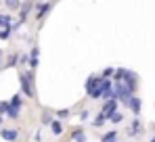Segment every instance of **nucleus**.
<instances>
[{"mask_svg": "<svg viewBox=\"0 0 155 142\" xmlns=\"http://www.w3.org/2000/svg\"><path fill=\"white\" fill-rule=\"evenodd\" d=\"M99 84H101V77H97V75H90V77L86 79V84H84L86 94L90 96L92 100H97V98H101V96H103L101 88H99Z\"/></svg>", "mask_w": 155, "mask_h": 142, "instance_id": "obj_1", "label": "nucleus"}, {"mask_svg": "<svg viewBox=\"0 0 155 142\" xmlns=\"http://www.w3.org/2000/svg\"><path fill=\"white\" fill-rule=\"evenodd\" d=\"M19 82H21V92L25 96H36L34 90V73L27 71V73H19Z\"/></svg>", "mask_w": 155, "mask_h": 142, "instance_id": "obj_2", "label": "nucleus"}, {"mask_svg": "<svg viewBox=\"0 0 155 142\" xmlns=\"http://www.w3.org/2000/svg\"><path fill=\"white\" fill-rule=\"evenodd\" d=\"M117 111V100H107L103 107H101V111H99V115L103 119H109L113 113Z\"/></svg>", "mask_w": 155, "mask_h": 142, "instance_id": "obj_3", "label": "nucleus"}, {"mask_svg": "<svg viewBox=\"0 0 155 142\" xmlns=\"http://www.w3.org/2000/svg\"><path fill=\"white\" fill-rule=\"evenodd\" d=\"M122 84H124V86L128 88L130 94H134V92H136V86H138V75H136V73H132V71H128Z\"/></svg>", "mask_w": 155, "mask_h": 142, "instance_id": "obj_4", "label": "nucleus"}, {"mask_svg": "<svg viewBox=\"0 0 155 142\" xmlns=\"http://www.w3.org/2000/svg\"><path fill=\"white\" fill-rule=\"evenodd\" d=\"M143 130H145V127H143V121L134 117V119H132V123H130V127H128V136H130V138L140 136V134H143Z\"/></svg>", "mask_w": 155, "mask_h": 142, "instance_id": "obj_5", "label": "nucleus"}, {"mask_svg": "<svg viewBox=\"0 0 155 142\" xmlns=\"http://www.w3.org/2000/svg\"><path fill=\"white\" fill-rule=\"evenodd\" d=\"M48 11H52L51 2H38V4H36V19H44Z\"/></svg>", "mask_w": 155, "mask_h": 142, "instance_id": "obj_6", "label": "nucleus"}, {"mask_svg": "<svg viewBox=\"0 0 155 142\" xmlns=\"http://www.w3.org/2000/svg\"><path fill=\"white\" fill-rule=\"evenodd\" d=\"M0 136H2V140H6V142H15L17 138H19V130H15V127H6V130L0 132Z\"/></svg>", "mask_w": 155, "mask_h": 142, "instance_id": "obj_7", "label": "nucleus"}, {"mask_svg": "<svg viewBox=\"0 0 155 142\" xmlns=\"http://www.w3.org/2000/svg\"><path fill=\"white\" fill-rule=\"evenodd\" d=\"M38 54H40V48L34 46V48H31V52H29V56H27V65H29L31 69L38 67Z\"/></svg>", "mask_w": 155, "mask_h": 142, "instance_id": "obj_8", "label": "nucleus"}, {"mask_svg": "<svg viewBox=\"0 0 155 142\" xmlns=\"http://www.w3.org/2000/svg\"><path fill=\"white\" fill-rule=\"evenodd\" d=\"M126 107H130V111L134 113V115H138L140 113V98L134 94V96H130V100H128V105Z\"/></svg>", "mask_w": 155, "mask_h": 142, "instance_id": "obj_9", "label": "nucleus"}, {"mask_svg": "<svg viewBox=\"0 0 155 142\" xmlns=\"http://www.w3.org/2000/svg\"><path fill=\"white\" fill-rule=\"evenodd\" d=\"M101 142H117V132L111 130V132H105L101 136Z\"/></svg>", "mask_w": 155, "mask_h": 142, "instance_id": "obj_10", "label": "nucleus"}, {"mask_svg": "<svg viewBox=\"0 0 155 142\" xmlns=\"http://www.w3.org/2000/svg\"><path fill=\"white\" fill-rule=\"evenodd\" d=\"M51 132H52V136H61V134H63V125H61L57 119L51 121Z\"/></svg>", "mask_w": 155, "mask_h": 142, "instance_id": "obj_11", "label": "nucleus"}, {"mask_svg": "<svg viewBox=\"0 0 155 142\" xmlns=\"http://www.w3.org/2000/svg\"><path fill=\"white\" fill-rule=\"evenodd\" d=\"M21 105H23L21 94H15L13 98H11V102H8V107H15V109H21Z\"/></svg>", "mask_w": 155, "mask_h": 142, "instance_id": "obj_12", "label": "nucleus"}, {"mask_svg": "<svg viewBox=\"0 0 155 142\" xmlns=\"http://www.w3.org/2000/svg\"><path fill=\"white\" fill-rule=\"evenodd\" d=\"M126 73H128V69H115L113 71V82H124Z\"/></svg>", "mask_w": 155, "mask_h": 142, "instance_id": "obj_13", "label": "nucleus"}, {"mask_svg": "<svg viewBox=\"0 0 155 142\" xmlns=\"http://www.w3.org/2000/svg\"><path fill=\"white\" fill-rule=\"evenodd\" d=\"M71 140H76V142H86V132H82V130H76V132L71 134Z\"/></svg>", "mask_w": 155, "mask_h": 142, "instance_id": "obj_14", "label": "nucleus"}, {"mask_svg": "<svg viewBox=\"0 0 155 142\" xmlns=\"http://www.w3.org/2000/svg\"><path fill=\"white\" fill-rule=\"evenodd\" d=\"M11 21H13L11 15H0V27H2V29H8V27H11Z\"/></svg>", "mask_w": 155, "mask_h": 142, "instance_id": "obj_15", "label": "nucleus"}, {"mask_svg": "<svg viewBox=\"0 0 155 142\" xmlns=\"http://www.w3.org/2000/svg\"><path fill=\"white\" fill-rule=\"evenodd\" d=\"M19 111H21V109L8 107V109H6V117H11V119H19Z\"/></svg>", "mask_w": 155, "mask_h": 142, "instance_id": "obj_16", "label": "nucleus"}, {"mask_svg": "<svg viewBox=\"0 0 155 142\" xmlns=\"http://www.w3.org/2000/svg\"><path fill=\"white\" fill-rule=\"evenodd\" d=\"M109 121H111V123H122V121H124V115H122L120 111H115V113L109 117Z\"/></svg>", "mask_w": 155, "mask_h": 142, "instance_id": "obj_17", "label": "nucleus"}, {"mask_svg": "<svg viewBox=\"0 0 155 142\" xmlns=\"http://www.w3.org/2000/svg\"><path fill=\"white\" fill-rule=\"evenodd\" d=\"M11 34H13V29L8 27V29H0V40H8L11 38Z\"/></svg>", "mask_w": 155, "mask_h": 142, "instance_id": "obj_18", "label": "nucleus"}, {"mask_svg": "<svg viewBox=\"0 0 155 142\" xmlns=\"http://www.w3.org/2000/svg\"><path fill=\"white\" fill-rule=\"evenodd\" d=\"M69 115H71L69 109H61V111H57V117H61V119H67Z\"/></svg>", "mask_w": 155, "mask_h": 142, "instance_id": "obj_19", "label": "nucleus"}, {"mask_svg": "<svg viewBox=\"0 0 155 142\" xmlns=\"http://www.w3.org/2000/svg\"><path fill=\"white\" fill-rule=\"evenodd\" d=\"M4 4H6V8H19V6H21V2H19V0H13V2H4Z\"/></svg>", "mask_w": 155, "mask_h": 142, "instance_id": "obj_20", "label": "nucleus"}, {"mask_svg": "<svg viewBox=\"0 0 155 142\" xmlns=\"http://www.w3.org/2000/svg\"><path fill=\"white\" fill-rule=\"evenodd\" d=\"M17 59H19L17 54H11V56H8V65H6V67H15V65H17Z\"/></svg>", "mask_w": 155, "mask_h": 142, "instance_id": "obj_21", "label": "nucleus"}, {"mask_svg": "<svg viewBox=\"0 0 155 142\" xmlns=\"http://www.w3.org/2000/svg\"><path fill=\"white\" fill-rule=\"evenodd\" d=\"M42 121H44V123H48V125H51V121H52V113H48V111H46V113H44V115H42Z\"/></svg>", "mask_w": 155, "mask_h": 142, "instance_id": "obj_22", "label": "nucleus"}, {"mask_svg": "<svg viewBox=\"0 0 155 142\" xmlns=\"http://www.w3.org/2000/svg\"><path fill=\"white\" fill-rule=\"evenodd\" d=\"M6 109H8V102H2V100H0V117L6 113Z\"/></svg>", "mask_w": 155, "mask_h": 142, "instance_id": "obj_23", "label": "nucleus"}, {"mask_svg": "<svg viewBox=\"0 0 155 142\" xmlns=\"http://www.w3.org/2000/svg\"><path fill=\"white\" fill-rule=\"evenodd\" d=\"M88 117H90V111H88V109H84V111L80 113V119H82V121H86Z\"/></svg>", "mask_w": 155, "mask_h": 142, "instance_id": "obj_24", "label": "nucleus"}, {"mask_svg": "<svg viewBox=\"0 0 155 142\" xmlns=\"http://www.w3.org/2000/svg\"><path fill=\"white\" fill-rule=\"evenodd\" d=\"M105 121H107V119H103V117H101V115H99V117L94 119V125H97V127H101V125H103Z\"/></svg>", "mask_w": 155, "mask_h": 142, "instance_id": "obj_25", "label": "nucleus"}, {"mask_svg": "<svg viewBox=\"0 0 155 142\" xmlns=\"http://www.w3.org/2000/svg\"><path fill=\"white\" fill-rule=\"evenodd\" d=\"M0 54H2V48H0Z\"/></svg>", "mask_w": 155, "mask_h": 142, "instance_id": "obj_26", "label": "nucleus"}, {"mask_svg": "<svg viewBox=\"0 0 155 142\" xmlns=\"http://www.w3.org/2000/svg\"><path fill=\"white\" fill-rule=\"evenodd\" d=\"M0 67H2V65H0Z\"/></svg>", "mask_w": 155, "mask_h": 142, "instance_id": "obj_27", "label": "nucleus"}]
</instances>
